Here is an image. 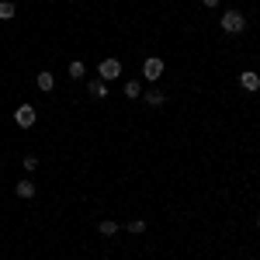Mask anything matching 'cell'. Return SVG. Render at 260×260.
Returning <instances> with one entry per match:
<instances>
[{"label": "cell", "instance_id": "6da1fadb", "mask_svg": "<svg viewBox=\"0 0 260 260\" xmlns=\"http://www.w3.org/2000/svg\"><path fill=\"white\" fill-rule=\"evenodd\" d=\"M35 121H39L35 104H18V108H14V125H18V128H31Z\"/></svg>", "mask_w": 260, "mask_h": 260}, {"label": "cell", "instance_id": "7a4b0ae2", "mask_svg": "<svg viewBox=\"0 0 260 260\" xmlns=\"http://www.w3.org/2000/svg\"><path fill=\"white\" fill-rule=\"evenodd\" d=\"M98 77H101L104 83H115V80L121 77V59H115V56H111V59H101Z\"/></svg>", "mask_w": 260, "mask_h": 260}, {"label": "cell", "instance_id": "3957f363", "mask_svg": "<svg viewBox=\"0 0 260 260\" xmlns=\"http://www.w3.org/2000/svg\"><path fill=\"white\" fill-rule=\"evenodd\" d=\"M243 28H246V18H243L240 11H225L222 14V31L225 35H240Z\"/></svg>", "mask_w": 260, "mask_h": 260}, {"label": "cell", "instance_id": "277c9868", "mask_svg": "<svg viewBox=\"0 0 260 260\" xmlns=\"http://www.w3.org/2000/svg\"><path fill=\"white\" fill-rule=\"evenodd\" d=\"M163 70H167V66H163L160 56H149V59L142 62V77H146L149 83H156V80H160V77H163Z\"/></svg>", "mask_w": 260, "mask_h": 260}, {"label": "cell", "instance_id": "5b68a950", "mask_svg": "<svg viewBox=\"0 0 260 260\" xmlns=\"http://www.w3.org/2000/svg\"><path fill=\"white\" fill-rule=\"evenodd\" d=\"M240 87H243V90H250V94H257V90H260V73L243 70V73H240Z\"/></svg>", "mask_w": 260, "mask_h": 260}, {"label": "cell", "instance_id": "8992f818", "mask_svg": "<svg viewBox=\"0 0 260 260\" xmlns=\"http://www.w3.org/2000/svg\"><path fill=\"white\" fill-rule=\"evenodd\" d=\"M35 191H39V187H35L31 180H18V184H14V194H18V198H24V201L35 198Z\"/></svg>", "mask_w": 260, "mask_h": 260}, {"label": "cell", "instance_id": "52a82bcc", "mask_svg": "<svg viewBox=\"0 0 260 260\" xmlns=\"http://www.w3.org/2000/svg\"><path fill=\"white\" fill-rule=\"evenodd\" d=\"M142 101H146V104H149V108H163V104H167V94H163V90H156V87H153V90H146V94H142Z\"/></svg>", "mask_w": 260, "mask_h": 260}, {"label": "cell", "instance_id": "ba28073f", "mask_svg": "<svg viewBox=\"0 0 260 260\" xmlns=\"http://www.w3.org/2000/svg\"><path fill=\"white\" fill-rule=\"evenodd\" d=\"M87 90H90V98H108V83L101 80V77H94V80L87 83Z\"/></svg>", "mask_w": 260, "mask_h": 260}, {"label": "cell", "instance_id": "9c48e42d", "mask_svg": "<svg viewBox=\"0 0 260 260\" xmlns=\"http://www.w3.org/2000/svg\"><path fill=\"white\" fill-rule=\"evenodd\" d=\"M35 83H39V90H45V94H49V90H52V87H56V77H52V73H49V70H42L39 77H35Z\"/></svg>", "mask_w": 260, "mask_h": 260}, {"label": "cell", "instance_id": "30bf717a", "mask_svg": "<svg viewBox=\"0 0 260 260\" xmlns=\"http://www.w3.org/2000/svg\"><path fill=\"white\" fill-rule=\"evenodd\" d=\"M14 14H18V7H14L11 0H0V21H11Z\"/></svg>", "mask_w": 260, "mask_h": 260}, {"label": "cell", "instance_id": "8fae6325", "mask_svg": "<svg viewBox=\"0 0 260 260\" xmlns=\"http://www.w3.org/2000/svg\"><path fill=\"white\" fill-rule=\"evenodd\" d=\"M70 77H73V80H83V77H87V66H83L80 59H73L70 62Z\"/></svg>", "mask_w": 260, "mask_h": 260}, {"label": "cell", "instance_id": "7c38bea8", "mask_svg": "<svg viewBox=\"0 0 260 260\" xmlns=\"http://www.w3.org/2000/svg\"><path fill=\"white\" fill-rule=\"evenodd\" d=\"M125 98H128V101L142 98V87H139V80H128V83H125Z\"/></svg>", "mask_w": 260, "mask_h": 260}, {"label": "cell", "instance_id": "4fadbf2b", "mask_svg": "<svg viewBox=\"0 0 260 260\" xmlns=\"http://www.w3.org/2000/svg\"><path fill=\"white\" fill-rule=\"evenodd\" d=\"M115 233H118V222H111V219L101 222V236H115Z\"/></svg>", "mask_w": 260, "mask_h": 260}, {"label": "cell", "instance_id": "5bb4252c", "mask_svg": "<svg viewBox=\"0 0 260 260\" xmlns=\"http://www.w3.org/2000/svg\"><path fill=\"white\" fill-rule=\"evenodd\" d=\"M125 229H128V233H146V222H142V219H132Z\"/></svg>", "mask_w": 260, "mask_h": 260}, {"label": "cell", "instance_id": "9a60e30c", "mask_svg": "<svg viewBox=\"0 0 260 260\" xmlns=\"http://www.w3.org/2000/svg\"><path fill=\"white\" fill-rule=\"evenodd\" d=\"M21 167H24V170H28V174H31V170H35V167H39V160H35V156H24V160H21Z\"/></svg>", "mask_w": 260, "mask_h": 260}, {"label": "cell", "instance_id": "2e32d148", "mask_svg": "<svg viewBox=\"0 0 260 260\" xmlns=\"http://www.w3.org/2000/svg\"><path fill=\"white\" fill-rule=\"evenodd\" d=\"M201 4H205V7H219V0H201Z\"/></svg>", "mask_w": 260, "mask_h": 260}, {"label": "cell", "instance_id": "e0dca14e", "mask_svg": "<svg viewBox=\"0 0 260 260\" xmlns=\"http://www.w3.org/2000/svg\"><path fill=\"white\" fill-rule=\"evenodd\" d=\"M257 225H260V219H257Z\"/></svg>", "mask_w": 260, "mask_h": 260}]
</instances>
